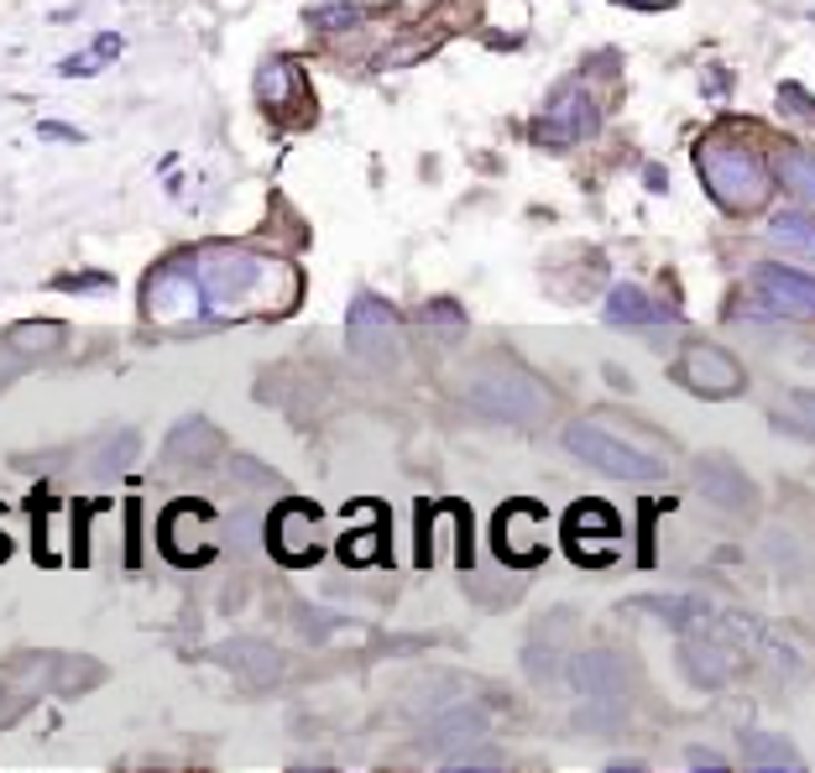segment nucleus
<instances>
[{
	"instance_id": "obj_1",
	"label": "nucleus",
	"mask_w": 815,
	"mask_h": 773,
	"mask_svg": "<svg viewBox=\"0 0 815 773\" xmlns=\"http://www.w3.org/2000/svg\"><path fill=\"white\" fill-rule=\"evenodd\" d=\"M194 277L204 293V314L240 319V314H277L298 298V277L283 261L246 251V246H204L194 251Z\"/></svg>"
},
{
	"instance_id": "obj_2",
	"label": "nucleus",
	"mask_w": 815,
	"mask_h": 773,
	"mask_svg": "<svg viewBox=\"0 0 815 773\" xmlns=\"http://www.w3.org/2000/svg\"><path fill=\"white\" fill-rule=\"evenodd\" d=\"M700 178L721 209L743 215V209H758L768 199V184L774 172L764 168V157L747 152V147H731V141H706L700 147Z\"/></svg>"
},
{
	"instance_id": "obj_3",
	"label": "nucleus",
	"mask_w": 815,
	"mask_h": 773,
	"mask_svg": "<svg viewBox=\"0 0 815 773\" xmlns=\"http://www.w3.org/2000/svg\"><path fill=\"white\" fill-rule=\"evenodd\" d=\"M564 449L586 460L591 470L611 476V482H659L664 476V460L659 455H644V449H632L628 439H617L607 424H596V418H576L570 429H564Z\"/></svg>"
},
{
	"instance_id": "obj_4",
	"label": "nucleus",
	"mask_w": 815,
	"mask_h": 773,
	"mask_svg": "<svg viewBox=\"0 0 815 773\" xmlns=\"http://www.w3.org/2000/svg\"><path fill=\"white\" fill-rule=\"evenodd\" d=\"M471 403L492 418H512V424H533L549 413V387L518 371V366H492L487 377L471 381Z\"/></svg>"
},
{
	"instance_id": "obj_5",
	"label": "nucleus",
	"mask_w": 815,
	"mask_h": 773,
	"mask_svg": "<svg viewBox=\"0 0 815 773\" xmlns=\"http://www.w3.org/2000/svg\"><path fill=\"white\" fill-rule=\"evenodd\" d=\"M141 304H147L153 325H194V319H204V293H199V277H194V257H178L168 267H157L147 277Z\"/></svg>"
},
{
	"instance_id": "obj_6",
	"label": "nucleus",
	"mask_w": 815,
	"mask_h": 773,
	"mask_svg": "<svg viewBox=\"0 0 815 773\" xmlns=\"http://www.w3.org/2000/svg\"><path fill=\"white\" fill-rule=\"evenodd\" d=\"M345 340H351V350H356L361 361H372V366H392L403 356V325H397V314L382 298H356L351 304Z\"/></svg>"
},
{
	"instance_id": "obj_7",
	"label": "nucleus",
	"mask_w": 815,
	"mask_h": 773,
	"mask_svg": "<svg viewBox=\"0 0 815 773\" xmlns=\"http://www.w3.org/2000/svg\"><path fill=\"white\" fill-rule=\"evenodd\" d=\"M324 517L314 502H283L277 513H272V549L283 565H314L324 554Z\"/></svg>"
},
{
	"instance_id": "obj_8",
	"label": "nucleus",
	"mask_w": 815,
	"mask_h": 773,
	"mask_svg": "<svg viewBox=\"0 0 815 773\" xmlns=\"http://www.w3.org/2000/svg\"><path fill=\"white\" fill-rule=\"evenodd\" d=\"M596 131V105L591 95L580 85H560L543 105L539 126H533V141L539 147H576L580 137H591Z\"/></svg>"
},
{
	"instance_id": "obj_9",
	"label": "nucleus",
	"mask_w": 815,
	"mask_h": 773,
	"mask_svg": "<svg viewBox=\"0 0 815 773\" xmlns=\"http://www.w3.org/2000/svg\"><path fill=\"white\" fill-rule=\"evenodd\" d=\"M543 533H549V517H543L539 502H508L502 513H497V533L492 544L497 554L508 559V565L528 569L543 559Z\"/></svg>"
},
{
	"instance_id": "obj_10",
	"label": "nucleus",
	"mask_w": 815,
	"mask_h": 773,
	"mask_svg": "<svg viewBox=\"0 0 815 773\" xmlns=\"http://www.w3.org/2000/svg\"><path fill=\"white\" fill-rule=\"evenodd\" d=\"M679 381L696 397H731V393H743V366L721 345L696 340L679 350Z\"/></svg>"
},
{
	"instance_id": "obj_11",
	"label": "nucleus",
	"mask_w": 815,
	"mask_h": 773,
	"mask_svg": "<svg viewBox=\"0 0 815 773\" xmlns=\"http://www.w3.org/2000/svg\"><path fill=\"white\" fill-rule=\"evenodd\" d=\"M753 288H758L768 314H779V319H815V277L795 272V267H779V261H758L753 267Z\"/></svg>"
},
{
	"instance_id": "obj_12",
	"label": "nucleus",
	"mask_w": 815,
	"mask_h": 773,
	"mask_svg": "<svg viewBox=\"0 0 815 773\" xmlns=\"http://www.w3.org/2000/svg\"><path fill=\"white\" fill-rule=\"evenodd\" d=\"M209 528H215V513L204 502H178L163 513V554L178 565H204L209 559Z\"/></svg>"
},
{
	"instance_id": "obj_13",
	"label": "nucleus",
	"mask_w": 815,
	"mask_h": 773,
	"mask_svg": "<svg viewBox=\"0 0 815 773\" xmlns=\"http://www.w3.org/2000/svg\"><path fill=\"white\" fill-rule=\"evenodd\" d=\"M607 325L611 329H632V335H659L664 325L675 329V314H664L644 288H632V283H617L607 298Z\"/></svg>"
},
{
	"instance_id": "obj_14",
	"label": "nucleus",
	"mask_w": 815,
	"mask_h": 773,
	"mask_svg": "<svg viewBox=\"0 0 815 773\" xmlns=\"http://www.w3.org/2000/svg\"><path fill=\"white\" fill-rule=\"evenodd\" d=\"M696 476H700V492L716 507H727V513H747L753 507V486H747V476L731 460H700Z\"/></svg>"
},
{
	"instance_id": "obj_15",
	"label": "nucleus",
	"mask_w": 815,
	"mask_h": 773,
	"mask_svg": "<svg viewBox=\"0 0 815 773\" xmlns=\"http://www.w3.org/2000/svg\"><path fill=\"white\" fill-rule=\"evenodd\" d=\"M564 533H570V549L586 544V538H601V544H617L622 538V517L611 513L607 502H576L570 517H564Z\"/></svg>"
},
{
	"instance_id": "obj_16",
	"label": "nucleus",
	"mask_w": 815,
	"mask_h": 773,
	"mask_svg": "<svg viewBox=\"0 0 815 773\" xmlns=\"http://www.w3.org/2000/svg\"><path fill=\"white\" fill-rule=\"evenodd\" d=\"M576 685L591 695V701H617L622 695V664L611 658V653H580V664H576Z\"/></svg>"
},
{
	"instance_id": "obj_17",
	"label": "nucleus",
	"mask_w": 815,
	"mask_h": 773,
	"mask_svg": "<svg viewBox=\"0 0 815 773\" xmlns=\"http://www.w3.org/2000/svg\"><path fill=\"white\" fill-rule=\"evenodd\" d=\"M685 674L696 680V685H721L731 674V648L711 643V637H685Z\"/></svg>"
},
{
	"instance_id": "obj_18",
	"label": "nucleus",
	"mask_w": 815,
	"mask_h": 773,
	"mask_svg": "<svg viewBox=\"0 0 815 773\" xmlns=\"http://www.w3.org/2000/svg\"><path fill=\"white\" fill-rule=\"evenodd\" d=\"M768 236H774V246H784L789 257H799V261H811L815 267V215H799V209L774 215Z\"/></svg>"
},
{
	"instance_id": "obj_19",
	"label": "nucleus",
	"mask_w": 815,
	"mask_h": 773,
	"mask_svg": "<svg viewBox=\"0 0 815 773\" xmlns=\"http://www.w3.org/2000/svg\"><path fill=\"white\" fill-rule=\"evenodd\" d=\"M6 345H11L21 361H27V356L58 350V345H63V325H52V319H32V325H17V329H11V335H6Z\"/></svg>"
},
{
	"instance_id": "obj_20",
	"label": "nucleus",
	"mask_w": 815,
	"mask_h": 773,
	"mask_svg": "<svg viewBox=\"0 0 815 773\" xmlns=\"http://www.w3.org/2000/svg\"><path fill=\"white\" fill-rule=\"evenodd\" d=\"M215 445H220V434L194 418V424H184V429H173L168 460H209V455H215Z\"/></svg>"
},
{
	"instance_id": "obj_21",
	"label": "nucleus",
	"mask_w": 815,
	"mask_h": 773,
	"mask_svg": "<svg viewBox=\"0 0 815 773\" xmlns=\"http://www.w3.org/2000/svg\"><path fill=\"white\" fill-rule=\"evenodd\" d=\"M747 763H753V769H799V753L784 737L758 732V737H747Z\"/></svg>"
},
{
	"instance_id": "obj_22",
	"label": "nucleus",
	"mask_w": 815,
	"mask_h": 773,
	"mask_svg": "<svg viewBox=\"0 0 815 773\" xmlns=\"http://www.w3.org/2000/svg\"><path fill=\"white\" fill-rule=\"evenodd\" d=\"M340 554L351 565H372V559H387V517H376V528H361L356 538H345Z\"/></svg>"
},
{
	"instance_id": "obj_23",
	"label": "nucleus",
	"mask_w": 815,
	"mask_h": 773,
	"mask_svg": "<svg viewBox=\"0 0 815 773\" xmlns=\"http://www.w3.org/2000/svg\"><path fill=\"white\" fill-rule=\"evenodd\" d=\"M779 178H784V189L795 194V199H811V205H815V157L784 152L779 157Z\"/></svg>"
},
{
	"instance_id": "obj_24",
	"label": "nucleus",
	"mask_w": 815,
	"mask_h": 773,
	"mask_svg": "<svg viewBox=\"0 0 815 773\" xmlns=\"http://www.w3.org/2000/svg\"><path fill=\"white\" fill-rule=\"evenodd\" d=\"M308 21H314L320 32H351L361 21V6H351V0H324V6L308 11Z\"/></svg>"
},
{
	"instance_id": "obj_25",
	"label": "nucleus",
	"mask_w": 815,
	"mask_h": 773,
	"mask_svg": "<svg viewBox=\"0 0 815 773\" xmlns=\"http://www.w3.org/2000/svg\"><path fill=\"white\" fill-rule=\"evenodd\" d=\"M293 73L288 63H267V69L256 73V95H262V105H283V95L293 89Z\"/></svg>"
},
{
	"instance_id": "obj_26",
	"label": "nucleus",
	"mask_w": 815,
	"mask_h": 773,
	"mask_svg": "<svg viewBox=\"0 0 815 773\" xmlns=\"http://www.w3.org/2000/svg\"><path fill=\"white\" fill-rule=\"evenodd\" d=\"M429 319H440V325H434V329H440L444 340H450V335H460V329H465V319H460V314L450 309V304H434V309H429Z\"/></svg>"
},
{
	"instance_id": "obj_27",
	"label": "nucleus",
	"mask_w": 815,
	"mask_h": 773,
	"mask_svg": "<svg viewBox=\"0 0 815 773\" xmlns=\"http://www.w3.org/2000/svg\"><path fill=\"white\" fill-rule=\"evenodd\" d=\"M17 371H21V356L11 350V345H0V387H6V381L17 377Z\"/></svg>"
},
{
	"instance_id": "obj_28",
	"label": "nucleus",
	"mask_w": 815,
	"mask_h": 773,
	"mask_svg": "<svg viewBox=\"0 0 815 773\" xmlns=\"http://www.w3.org/2000/svg\"><path fill=\"white\" fill-rule=\"evenodd\" d=\"M126 528H136V502H126ZM126 565H136V538L126 533Z\"/></svg>"
},
{
	"instance_id": "obj_29",
	"label": "nucleus",
	"mask_w": 815,
	"mask_h": 773,
	"mask_svg": "<svg viewBox=\"0 0 815 773\" xmlns=\"http://www.w3.org/2000/svg\"><path fill=\"white\" fill-rule=\"evenodd\" d=\"M63 73H73V79H79V73H95V58H68Z\"/></svg>"
},
{
	"instance_id": "obj_30",
	"label": "nucleus",
	"mask_w": 815,
	"mask_h": 773,
	"mask_svg": "<svg viewBox=\"0 0 815 773\" xmlns=\"http://www.w3.org/2000/svg\"><path fill=\"white\" fill-rule=\"evenodd\" d=\"M622 6H628V0H622ZM632 6H648V11H654V6H669V0H632Z\"/></svg>"
}]
</instances>
